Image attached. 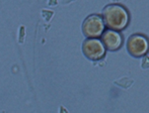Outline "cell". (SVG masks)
Returning a JSON list of instances; mask_svg holds the SVG:
<instances>
[{"instance_id":"cell-3","label":"cell","mask_w":149,"mask_h":113,"mask_svg":"<svg viewBox=\"0 0 149 113\" xmlns=\"http://www.w3.org/2000/svg\"><path fill=\"white\" fill-rule=\"evenodd\" d=\"M83 52L91 60H99L105 55V45L100 40L90 38L83 44Z\"/></svg>"},{"instance_id":"cell-5","label":"cell","mask_w":149,"mask_h":113,"mask_svg":"<svg viewBox=\"0 0 149 113\" xmlns=\"http://www.w3.org/2000/svg\"><path fill=\"white\" fill-rule=\"evenodd\" d=\"M122 36L116 30H108L103 35V43L109 50H117L122 46Z\"/></svg>"},{"instance_id":"cell-1","label":"cell","mask_w":149,"mask_h":113,"mask_svg":"<svg viewBox=\"0 0 149 113\" xmlns=\"http://www.w3.org/2000/svg\"><path fill=\"white\" fill-rule=\"evenodd\" d=\"M106 23L111 29L122 30L128 23V13L120 5H110L104 10Z\"/></svg>"},{"instance_id":"cell-4","label":"cell","mask_w":149,"mask_h":113,"mask_svg":"<svg viewBox=\"0 0 149 113\" xmlns=\"http://www.w3.org/2000/svg\"><path fill=\"white\" fill-rule=\"evenodd\" d=\"M149 44L145 37L141 35H134L128 41V51L134 57H141L148 51Z\"/></svg>"},{"instance_id":"cell-2","label":"cell","mask_w":149,"mask_h":113,"mask_svg":"<svg viewBox=\"0 0 149 113\" xmlns=\"http://www.w3.org/2000/svg\"><path fill=\"white\" fill-rule=\"evenodd\" d=\"M105 23L102 17L98 15H91L87 17V19L83 23V31L87 37L96 38L99 37L100 35L104 32Z\"/></svg>"}]
</instances>
